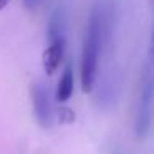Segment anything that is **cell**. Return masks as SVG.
<instances>
[{
  "mask_svg": "<svg viewBox=\"0 0 154 154\" xmlns=\"http://www.w3.org/2000/svg\"><path fill=\"white\" fill-rule=\"evenodd\" d=\"M66 51V38H57L48 42V47L43 53V66L48 75H53L57 68L61 65Z\"/></svg>",
  "mask_w": 154,
  "mask_h": 154,
  "instance_id": "277c9868",
  "label": "cell"
},
{
  "mask_svg": "<svg viewBox=\"0 0 154 154\" xmlns=\"http://www.w3.org/2000/svg\"><path fill=\"white\" fill-rule=\"evenodd\" d=\"M32 94V104H33V113L40 126L50 128L55 118V109H53V100H51L50 90L45 83L35 81L30 88Z\"/></svg>",
  "mask_w": 154,
  "mask_h": 154,
  "instance_id": "3957f363",
  "label": "cell"
},
{
  "mask_svg": "<svg viewBox=\"0 0 154 154\" xmlns=\"http://www.w3.org/2000/svg\"><path fill=\"white\" fill-rule=\"evenodd\" d=\"M154 106V65L147 61L143 68L139 85V94L134 109V133L137 137H144L149 133Z\"/></svg>",
  "mask_w": 154,
  "mask_h": 154,
  "instance_id": "7a4b0ae2",
  "label": "cell"
},
{
  "mask_svg": "<svg viewBox=\"0 0 154 154\" xmlns=\"http://www.w3.org/2000/svg\"><path fill=\"white\" fill-rule=\"evenodd\" d=\"M43 2H45V0H23L25 8H27V10H30V12L38 10V8L43 5Z\"/></svg>",
  "mask_w": 154,
  "mask_h": 154,
  "instance_id": "52a82bcc",
  "label": "cell"
},
{
  "mask_svg": "<svg viewBox=\"0 0 154 154\" xmlns=\"http://www.w3.org/2000/svg\"><path fill=\"white\" fill-rule=\"evenodd\" d=\"M147 57H149V63L154 65V23L151 27V37H149V50H147Z\"/></svg>",
  "mask_w": 154,
  "mask_h": 154,
  "instance_id": "ba28073f",
  "label": "cell"
},
{
  "mask_svg": "<svg viewBox=\"0 0 154 154\" xmlns=\"http://www.w3.org/2000/svg\"><path fill=\"white\" fill-rule=\"evenodd\" d=\"M111 33V10L104 4H96L88 17L83 50L80 61V81L83 93H91L98 78V65L103 48Z\"/></svg>",
  "mask_w": 154,
  "mask_h": 154,
  "instance_id": "6da1fadb",
  "label": "cell"
},
{
  "mask_svg": "<svg viewBox=\"0 0 154 154\" xmlns=\"http://www.w3.org/2000/svg\"><path fill=\"white\" fill-rule=\"evenodd\" d=\"M65 30H66V14H65V8L61 5H58L50 15V20H48V42L57 40V38H63L65 37Z\"/></svg>",
  "mask_w": 154,
  "mask_h": 154,
  "instance_id": "5b68a950",
  "label": "cell"
},
{
  "mask_svg": "<svg viewBox=\"0 0 154 154\" xmlns=\"http://www.w3.org/2000/svg\"><path fill=\"white\" fill-rule=\"evenodd\" d=\"M73 88H75V76H73V68L71 65H66V68L63 70L60 81L57 86V93H55V100L58 103H66L73 94Z\"/></svg>",
  "mask_w": 154,
  "mask_h": 154,
  "instance_id": "8992f818",
  "label": "cell"
},
{
  "mask_svg": "<svg viewBox=\"0 0 154 154\" xmlns=\"http://www.w3.org/2000/svg\"><path fill=\"white\" fill-rule=\"evenodd\" d=\"M8 2H10V0H0V10H4V8L8 5Z\"/></svg>",
  "mask_w": 154,
  "mask_h": 154,
  "instance_id": "9c48e42d",
  "label": "cell"
}]
</instances>
